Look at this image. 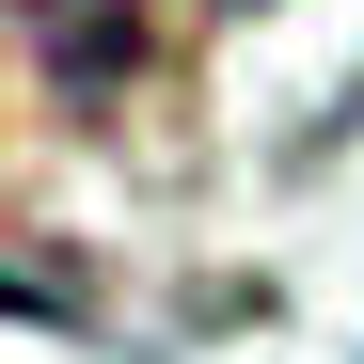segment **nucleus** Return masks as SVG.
I'll list each match as a JSON object with an SVG mask.
<instances>
[{
    "mask_svg": "<svg viewBox=\"0 0 364 364\" xmlns=\"http://www.w3.org/2000/svg\"><path fill=\"white\" fill-rule=\"evenodd\" d=\"M16 16H32V48H48V80H64V95H127L143 48H159L143 0H16Z\"/></svg>",
    "mask_w": 364,
    "mask_h": 364,
    "instance_id": "nucleus-1",
    "label": "nucleus"
}]
</instances>
